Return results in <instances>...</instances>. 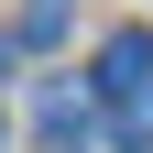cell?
<instances>
[{"instance_id": "cell-1", "label": "cell", "mask_w": 153, "mask_h": 153, "mask_svg": "<svg viewBox=\"0 0 153 153\" xmlns=\"http://www.w3.org/2000/svg\"><path fill=\"white\" fill-rule=\"evenodd\" d=\"M99 99H120V109H142V99H153V33H142V22L99 44Z\"/></svg>"}, {"instance_id": "cell-2", "label": "cell", "mask_w": 153, "mask_h": 153, "mask_svg": "<svg viewBox=\"0 0 153 153\" xmlns=\"http://www.w3.org/2000/svg\"><path fill=\"white\" fill-rule=\"evenodd\" d=\"M66 33V0H22V44H55Z\"/></svg>"}, {"instance_id": "cell-3", "label": "cell", "mask_w": 153, "mask_h": 153, "mask_svg": "<svg viewBox=\"0 0 153 153\" xmlns=\"http://www.w3.org/2000/svg\"><path fill=\"white\" fill-rule=\"evenodd\" d=\"M0 66H11V44H0Z\"/></svg>"}, {"instance_id": "cell-4", "label": "cell", "mask_w": 153, "mask_h": 153, "mask_svg": "<svg viewBox=\"0 0 153 153\" xmlns=\"http://www.w3.org/2000/svg\"><path fill=\"white\" fill-rule=\"evenodd\" d=\"M142 153H153V142H142Z\"/></svg>"}]
</instances>
